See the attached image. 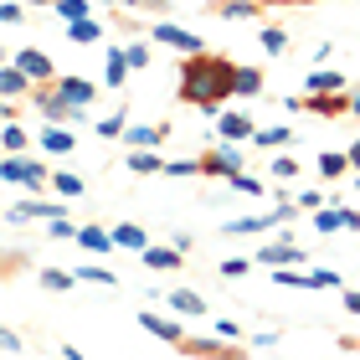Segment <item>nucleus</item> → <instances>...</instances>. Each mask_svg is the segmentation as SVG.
Returning a JSON list of instances; mask_svg holds the SVG:
<instances>
[{"label": "nucleus", "mask_w": 360, "mask_h": 360, "mask_svg": "<svg viewBox=\"0 0 360 360\" xmlns=\"http://www.w3.org/2000/svg\"><path fill=\"white\" fill-rule=\"evenodd\" d=\"M237 72L242 62H232L226 52H195V57H180V77H175V98L186 108H201L217 119L226 98H237Z\"/></svg>", "instance_id": "obj_1"}, {"label": "nucleus", "mask_w": 360, "mask_h": 360, "mask_svg": "<svg viewBox=\"0 0 360 360\" xmlns=\"http://www.w3.org/2000/svg\"><path fill=\"white\" fill-rule=\"evenodd\" d=\"M180 355H191V360H252L248 355V340H206V335H186V340H180V345H175Z\"/></svg>", "instance_id": "obj_2"}, {"label": "nucleus", "mask_w": 360, "mask_h": 360, "mask_svg": "<svg viewBox=\"0 0 360 360\" xmlns=\"http://www.w3.org/2000/svg\"><path fill=\"white\" fill-rule=\"evenodd\" d=\"M31 108H41L46 124H83V108L68 103L57 83H37V88H31Z\"/></svg>", "instance_id": "obj_3"}, {"label": "nucleus", "mask_w": 360, "mask_h": 360, "mask_svg": "<svg viewBox=\"0 0 360 360\" xmlns=\"http://www.w3.org/2000/svg\"><path fill=\"white\" fill-rule=\"evenodd\" d=\"M195 160H201V180H232V175H242V150H237V144H226V139H217L211 150H201Z\"/></svg>", "instance_id": "obj_4"}, {"label": "nucleus", "mask_w": 360, "mask_h": 360, "mask_svg": "<svg viewBox=\"0 0 360 360\" xmlns=\"http://www.w3.org/2000/svg\"><path fill=\"white\" fill-rule=\"evenodd\" d=\"M150 41L170 46V52H180V57H195V52H206L201 31H191V26H175V21H155V26H150Z\"/></svg>", "instance_id": "obj_5"}, {"label": "nucleus", "mask_w": 360, "mask_h": 360, "mask_svg": "<svg viewBox=\"0 0 360 360\" xmlns=\"http://www.w3.org/2000/svg\"><path fill=\"white\" fill-rule=\"evenodd\" d=\"M257 263H268V268H304V248L283 232V237H273V242L257 248Z\"/></svg>", "instance_id": "obj_6"}, {"label": "nucleus", "mask_w": 360, "mask_h": 360, "mask_svg": "<svg viewBox=\"0 0 360 360\" xmlns=\"http://www.w3.org/2000/svg\"><path fill=\"white\" fill-rule=\"evenodd\" d=\"M252 134H257V129H252V119L242 108H221L217 113V139H226V144H252Z\"/></svg>", "instance_id": "obj_7"}, {"label": "nucleus", "mask_w": 360, "mask_h": 360, "mask_svg": "<svg viewBox=\"0 0 360 360\" xmlns=\"http://www.w3.org/2000/svg\"><path fill=\"white\" fill-rule=\"evenodd\" d=\"M11 62H15V68H21V72L31 77V83H52V77H57V62L46 57L41 46H26V52H15Z\"/></svg>", "instance_id": "obj_8"}, {"label": "nucleus", "mask_w": 360, "mask_h": 360, "mask_svg": "<svg viewBox=\"0 0 360 360\" xmlns=\"http://www.w3.org/2000/svg\"><path fill=\"white\" fill-rule=\"evenodd\" d=\"M52 83L62 88V98L68 103H77V108H93V98H98V83L93 77H77V72H57Z\"/></svg>", "instance_id": "obj_9"}, {"label": "nucleus", "mask_w": 360, "mask_h": 360, "mask_svg": "<svg viewBox=\"0 0 360 360\" xmlns=\"http://www.w3.org/2000/svg\"><path fill=\"white\" fill-rule=\"evenodd\" d=\"M139 330H144V335H155V340H165V345H180V340L191 335L186 324H175V319H165V314H155V309H144V314H139Z\"/></svg>", "instance_id": "obj_10"}, {"label": "nucleus", "mask_w": 360, "mask_h": 360, "mask_svg": "<svg viewBox=\"0 0 360 360\" xmlns=\"http://www.w3.org/2000/svg\"><path fill=\"white\" fill-rule=\"evenodd\" d=\"M165 139H170V124H134L124 134L129 150H155V144H165Z\"/></svg>", "instance_id": "obj_11"}, {"label": "nucleus", "mask_w": 360, "mask_h": 360, "mask_svg": "<svg viewBox=\"0 0 360 360\" xmlns=\"http://www.w3.org/2000/svg\"><path fill=\"white\" fill-rule=\"evenodd\" d=\"M37 144H41L46 155H68V150H77V134H72L68 124H46L41 134H37Z\"/></svg>", "instance_id": "obj_12"}, {"label": "nucleus", "mask_w": 360, "mask_h": 360, "mask_svg": "<svg viewBox=\"0 0 360 360\" xmlns=\"http://www.w3.org/2000/svg\"><path fill=\"white\" fill-rule=\"evenodd\" d=\"M139 257H144V268H155V273H180V263H186V252H180L175 242L170 248H144Z\"/></svg>", "instance_id": "obj_13"}, {"label": "nucleus", "mask_w": 360, "mask_h": 360, "mask_svg": "<svg viewBox=\"0 0 360 360\" xmlns=\"http://www.w3.org/2000/svg\"><path fill=\"white\" fill-rule=\"evenodd\" d=\"M129 72H134V68H129V52H124V46H108V57H103V83H108V88H124Z\"/></svg>", "instance_id": "obj_14"}, {"label": "nucleus", "mask_w": 360, "mask_h": 360, "mask_svg": "<svg viewBox=\"0 0 360 360\" xmlns=\"http://www.w3.org/2000/svg\"><path fill=\"white\" fill-rule=\"evenodd\" d=\"M62 37H68L72 46H93V41H103V21H93V15H83V21H68V26H62Z\"/></svg>", "instance_id": "obj_15"}, {"label": "nucleus", "mask_w": 360, "mask_h": 360, "mask_svg": "<svg viewBox=\"0 0 360 360\" xmlns=\"http://www.w3.org/2000/svg\"><path fill=\"white\" fill-rule=\"evenodd\" d=\"M211 11L226 15V21H252V15H263L268 6H257V0H211Z\"/></svg>", "instance_id": "obj_16"}, {"label": "nucleus", "mask_w": 360, "mask_h": 360, "mask_svg": "<svg viewBox=\"0 0 360 360\" xmlns=\"http://www.w3.org/2000/svg\"><path fill=\"white\" fill-rule=\"evenodd\" d=\"M165 304L180 309V314H191V319H201V314H206V299H201L195 288H170V293H165Z\"/></svg>", "instance_id": "obj_17"}, {"label": "nucleus", "mask_w": 360, "mask_h": 360, "mask_svg": "<svg viewBox=\"0 0 360 360\" xmlns=\"http://www.w3.org/2000/svg\"><path fill=\"white\" fill-rule=\"evenodd\" d=\"M129 175H165V155L160 150H129Z\"/></svg>", "instance_id": "obj_18"}, {"label": "nucleus", "mask_w": 360, "mask_h": 360, "mask_svg": "<svg viewBox=\"0 0 360 360\" xmlns=\"http://www.w3.org/2000/svg\"><path fill=\"white\" fill-rule=\"evenodd\" d=\"M37 283H41L46 293H72L77 283H83V278L68 273V268H41V273H37Z\"/></svg>", "instance_id": "obj_19"}, {"label": "nucleus", "mask_w": 360, "mask_h": 360, "mask_svg": "<svg viewBox=\"0 0 360 360\" xmlns=\"http://www.w3.org/2000/svg\"><path fill=\"white\" fill-rule=\"evenodd\" d=\"M77 248L108 252V248H119V242H113V226H77Z\"/></svg>", "instance_id": "obj_20"}, {"label": "nucleus", "mask_w": 360, "mask_h": 360, "mask_svg": "<svg viewBox=\"0 0 360 360\" xmlns=\"http://www.w3.org/2000/svg\"><path fill=\"white\" fill-rule=\"evenodd\" d=\"M113 242L129 248V252H144V248H150V232H144L139 221H119V226H113Z\"/></svg>", "instance_id": "obj_21"}, {"label": "nucleus", "mask_w": 360, "mask_h": 360, "mask_svg": "<svg viewBox=\"0 0 360 360\" xmlns=\"http://www.w3.org/2000/svg\"><path fill=\"white\" fill-rule=\"evenodd\" d=\"M31 88H37V83H31L15 62H11V68H0V98H21V93H31Z\"/></svg>", "instance_id": "obj_22"}, {"label": "nucleus", "mask_w": 360, "mask_h": 360, "mask_svg": "<svg viewBox=\"0 0 360 360\" xmlns=\"http://www.w3.org/2000/svg\"><path fill=\"white\" fill-rule=\"evenodd\" d=\"M340 88H345V77H340L335 68H314L304 77V93H340Z\"/></svg>", "instance_id": "obj_23"}, {"label": "nucleus", "mask_w": 360, "mask_h": 360, "mask_svg": "<svg viewBox=\"0 0 360 360\" xmlns=\"http://www.w3.org/2000/svg\"><path fill=\"white\" fill-rule=\"evenodd\" d=\"M252 144H257V150H288V144H293V129H288V124L257 129V134H252Z\"/></svg>", "instance_id": "obj_24"}, {"label": "nucleus", "mask_w": 360, "mask_h": 360, "mask_svg": "<svg viewBox=\"0 0 360 360\" xmlns=\"http://www.w3.org/2000/svg\"><path fill=\"white\" fill-rule=\"evenodd\" d=\"M319 175H324V180L350 175V155H345V150H319Z\"/></svg>", "instance_id": "obj_25"}, {"label": "nucleus", "mask_w": 360, "mask_h": 360, "mask_svg": "<svg viewBox=\"0 0 360 360\" xmlns=\"http://www.w3.org/2000/svg\"><path fill=\"white\" fill-rule=\"evenodd\" d=\"M52 191L62 195V201H77V195H83V175H72V170H52Z\"/></svg>", "instance_id": "obj_26"}, {"label": "nucleus", "mask_w": 360, "mask_h": 360, "mask_svg": "<svg viewBox=\"0 0 360 360\" xmlns=\"http://www.w3.org/2000/svg\"><path fill=\"white\" fill-rule=\"evenodd\" d=\"M263 88H268L263 68H242V72H237V98H257Z\"/></svg>", "instance_id": "obj_27"}, {"label": "nucleus", "mask_w": 360, "mask_h": 360, "mask_svg": "<svg viewBox=\"0 0 360 360\" xmlns=\"http://www.w3.org/2000/svg\"><path fill=\"white\" fill-rule=\"evenodd\" d=\"M257 41H263L268 57H283V52H288V31H283V26H263V31H257Z\"/></svg>", "instance_id": "obj_28"}, {"label": "nucleus", "mask_w": 360, "mask_h": 360, "mask_svg": "<svg viewBox=\"0 0 360 360\" xmlns=\"http://www.w3.org/2000/svg\"><path fill=\"white\" fill-rule=\"evenodd\" d=\"M324 288H345V278H340L335 268H309V293H324Z\"/></svg>", "instance_id": "obj_29"}, {"label": "nucleus", "mask_w": 360, "mask_h": 360, "mask_svg": "<svg viewBox=\"0 0 360 360\" xmlns=\"http://www.w3.org/2000/svg\"><path fill=\"white\" fill-rule=\"evenodd\" d=\"M345 226V206H319L314 211V232H340Z\"/></svg>", "instance_id": "obj_30"}, {"label": "nucleus", "mask_w": 360, "mask_h": 360, "mask_svg": "<svg viewBox=\"0 0 360 360\" xmlns=\"http://www.w3.org/2000/svg\"><path fill=\"white\" fill-rule=\"evenodd\" d=\"M0 180H6V186H26V155H6L0 160Z\"/></svg>", "instance_id": "obj_31"}, {"label": "nucleus", "mask_w": 360, "mask_h": 360, "mask_svg": "<svg viewBox=\"0 0 360 360\" xmlns=\"http://www.w3.org/2000/svg\"><path fill=\"white\" fill-rule=\"evenodd\" d=\"M77 278H83V283H98V288H113V283H119V273H108L103 263H83V268H77Z\"/></svg>", "instance_id": "obj_32"}, {"label": "nucleus", "mask_w": 360, "mask_h": 360, "mask_svg": "<svg viewBox=\"0 0 360 360\" xmlns=\"http://www.w3.org/2000/svg\"><path fill=\"white\" fill-rule=\"evenodd\" d=\"M98 134L103 139H124L129 134V113L119 108V113H108V119H98Z\"/></svg>", "instance_id": "obj_33"}, {"label": "nucleus", "mask_w": 360, "mask_h": 360, "mask_svg": "<svg viewBox=\"0 0 360 360\" xmlns=\"http://www.w3.org/2000/svg\"><path fill=\"white\" fill-rule=\"evenodd\" d=\"M62 21H83V15H93V0H57L52 6Z\"/></svg>", "instance_id": "obj_34"}, {"label": "nucleus", "mask_w": 360, "mask_h": 360, "mask_svg": "<svg viewBox=\"0 0 360 360\" xmlns=\"http://www.w3.org/2000/svg\"><path fill=\"white\" fill-rule=\"evenodd\" d=\"M46 237H52V242H77V221H72V217L46 221Z\"/></svg>", "instance_id": "obj_35"}, {"label": "nucleus", "mask_w": 360, "mask_h": 360, "mask_svg": "<svg viewBox=\"0 0 360 360\" xmlns=\"http://www.w3.org/2000/svg\"><path fill=\"white\" fill-rule=\"evenodd\" d=\"M226 186H232V191H242V195H268V186H263L257 175H248V170H242V175H232Z\"/></svg>", "instance_id": "obj_36"}, {"label": "nucleus", "mask_w": 360, "mask_h": 360, "mask_svg": "<svg viewBox=\"0 0 360 360\" xmlns=\"http://www.w3.org/2000/svg\"><path fill=\"white\" fill-rule=\"evenodd\" d=\"M165 175L170 180H191V175H201V160H165Z\"/></svg>", "instance_id": "obj_37"}, {"label": "nucleus", "mask_w": 360, "mask_h": 360, "mask_svg": "<svg viewBox=\"0 0 360 360\" xmlns=\"http://www.w3.org/2000/svg\"><path fill=\"white\" fill-rule=\"evenodd\" d=\"M273 283H278V288H304V293H309V273H293V268H273Z\"/></svg>", "instance_id": "obj_38"}, {"label": "nucleus", "mask_w": 360, "mask_h": 360, "mask_svg": "<svg viewBox=\"0 0 360 360\" xmlns=\"http://www.w3.org/2000/svg\"><path fill=\"white\" fill-rule=\"evenodd\" d=\"M26 21V0H0V26H21Z\"/></svg>", "instance_id": "obj_39"}, {"label": "nucleus", "mask_w": 360, "mask_h": 360, "mask_svg": "<svg viewBox=\"0 0 360 360\" xmlns=\"http://www.w3.org/2000/svg\"><path fill=\"white\" fill-rule=\"evenodd\" d=\"M248 273H252V257H226V263H221V278H232V283L248 278Z\"/></svg>", "instance_id": "obj_40"}, {"label": "nucleus", "mask_w": 360, "mask_h": 360, "mask_svg": "<svg viewBox=\"0 0 360 360\" xmlns=\"http://www.w3.org/2000/svg\"><path fill=\"white\" fill-rule=\"evenodd\" d=\"M124 52H129V68H150V57H155V52H150V41H129Z\"/></svg>", "instance_id": "obj_41"}, {"label": "nucleus", "mask_w": 360, "mask_h": 360, "mask_svg": "<svg viewBox=\"0 0 360 360\" xmlns=\"http://www.w3.org/2000/svg\"><path fill=\"white\" fill-rule=\"evenodd\" d=\"M26 144H31V139H26V129H21V124H6V150H11V155H21Z\"/></svg>", "instance_id": "obj_42"}, {"label": "nucleus", "mask_w": 360, "mask_h": 360, "mask_svg": "<svg viewBox=\"0 0 360 360\" xmlns=\"http://www.w3.org/2000/svg\"><path fill=\"white\" fill-rule=\"evenodd\" d=\"M273 175L278 180H293V175H299V160H293V155H273Z\"/></svg>", "instance_id": "obj_43"}, {"label": "nucleus", "mask_w": 360, "mask_h": 360, "mask_svg": "<svg viewBox=\"0 0 360 360\" xmlns=\"http://www.w3.org/2000/svg\"><path fill=\"white\" fill-rule=\"evenodd\" d=\"M293 201H299L304 211H319V206H324V191H299V195H293Z\"/></svg>", "instance_id": "obj_44"}, {"label": "nucleus", "mask_w": 360, "mask_h": 360, "mask_svg": "<svg viewBox=\"0 0 360 360\" xmlns=\"http://www.w3.org/2000/svg\"><path fill=\"white\" fill-rule=\"evenodd\" d=\"M340 304H345V314H360V288H340Z\"/></svg>", "instance_id": "obj_45"}, {"label": "nucleus", "mask_w": 360, "mask_h": 360, "mask_svg": "<svg viewBox=\"0 0 360 360\" xmlns=\"http://www.w3.org/2000/svg\"><path fill=\"white\" fill-rule=\"evenodd\" d=\"M0 345H6V355H21V335H15V330H0Z\"/></svg>", "instance_id": "obj_46"}, {"label": "nucleus", "mask_w": 360, "mask_h": 360, "mask_svg": "<svg viewBox=\"0 0 360 360\" xmlns=\"http://www.w3.org/2000/svg\"><path fill=\"white\" fill-rule=\"evenodd\" d=\"M217 335H221V340H242V324H237V319H221Z\"/></svg>", "instance_id": "obj_47"}, {"label": "nucleus", "mask_w": 360, "mask_h": 360, "mask_svg": "<svg viewBox=\"0 0 360 360\" xmlns=\"http://www.w3.org/2000/svg\"><path fill=\"white\" fill-rule=\"evenodd\" d=\"M345 155H350V170L360 175V139H355V144H345Z\"/></svg>", "instance_id": "obj_48"}, {"label": "nucleus", "mask_w": 360, "mask_h": 360, "mask_svg": "<svg viewBox=\"0 0 360 360\" xmlns=\"http://www.w3.org/2000/svg\"><path fill=\"white\" fill-rule=\"evenodd\" d=\"M257 6H319V0H257Z\"/></svg>", "instance_id": "obj_49"}, {"label": "nucleus", "mask_w": 360, "mask_h": 360, "mask_svg": "<svg viewBox=\"0 0 360 360\" xmlns=\"http://www.w3.org/2000/svg\"><path fill=\"white\" fill-rule=\"evenodd\" d=\"M345 232H360V211H350V206H345Z\"/></svg>", "instance_id": "obj_50"}, {"label": "nucleus", "mask_w": 360, "mask_h": 360, "mask_svg": "<svg viewBox=\"0 0 360 360\" xmlns=\"http://www.w3.org/2000/svg\"><path fill=\"white\" fill-rule=\"evenodd\" d=\"M62 360H88V355L77 350V345H62Z\"/></svg>", "instance_id": "obj_51"}, {"label": "nucleus", "mask_w": 360, "mask_h": 360, "mask_svg": "<svg viewBox=\"0 0 360 360\" xmlns=\"http://www.w3.org/2000/svg\"><path fill=\"white\" fill-rule=\"evenodd\" d=\"M108 6H144V0H108Z\"/></svg>", "instance_id": "obj_52"}, {"label": "nucleus", "mask_w": 360, "mask_h": 360, "mask_svg": "<svg viewBox=\"0 0 360 360\" xmlns=\"http://www.w3.org/2000/svg\"><path fill=\"white\" fill-rule=\"evenodd\" d=\"M26 6H57V0H26Z\"/></svg>", "instance_id": "obj_53"}, {"label": "nucleus", "mask_w": 360, "mask_h": 360, "mask_svg": "<svg viewBox=\"0 0 360 360\" xmlns=\"http://www.w3.org/2000/svg\"><path fill=\"white\" fill-rule=\"evenodd\" d=\"M355 119H360V88H355Z\"/></svg>", "instance_id": "obj_54"}, {"label": "nucleus", "mask_w": 360, "mask_h": 360, "mask_svg": "<svg viewBox=\"0 0 360 360\" xmlns=\"http://www.w3.org/2000/svg\"><path fill=\"white\" fill-rule=\"evenodd\" d=\"M355 191H360V175H355Z\"/></svg>", "instance_id": "obj_55"}]
</instances>
